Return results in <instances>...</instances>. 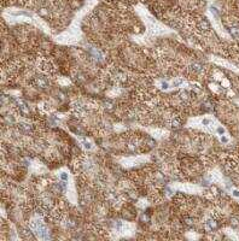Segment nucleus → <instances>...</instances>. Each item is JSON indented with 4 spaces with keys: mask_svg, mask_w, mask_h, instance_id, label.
<instances>
[{
    "mask_svg": "<svg viewBox=\"0 0 239 241\" xmlns=\"http://www.w3.org/2000/svg\"><path fill=\"white\" fill-rule=\"evenodd\" d=\"M17 129L18 131L21 133L23 135H30L34 131V128L32 124H29V123H25V122H21L17 124Z\"/></svg>",
    "mask_w": 239,
    "mask_h": 241,
    "instance_id": "obj_1",
    "label": "nucleus"
},
{
    "mask_svg": "<svg viewBox=\"0 0 239 241\" xmlns=\"http://www.w3.org/2000/svg\"><path fill=\"white\" fill-rule=\"evenodd\" d=\"M33 85L39 87V88H47L48 85H50V81L46 76H36V77H34V81H33Z\"/></svg>",
    "mask_w": 239,
    "mask_h": 241,
    "instance_id": "obj_2",
    "label": "nucleus"
},
{
    "mask_svg": "<svg viewBox=\"0 0 239 241\" xmlns=\"http://www.w3.org/2000/svg\"><path fill=\"white\" fill-rule=\"evenodd\" d=\"M17 112L21 116L23 117H27L29 115V109H28V106L24 104V102H19L18 106H17Z\"/></svg>",
    "mask_w": 239,
    "mask_h": 241,
    "instance_id": "obj_3",
    "label": "nucleus"
},
{
    "mask_svg": "<svg viewBox=\"0 0 239 241\" xmlns=\"http://www.w3.org/2000/svg\"><path fill=\"white\" fill-rule=\"evenodd\" d=\"M189 69H190L191 73H193V74H201L202 71H203V65L199 64V63H197V61H195V63H191L190 64Z\"/></svg>",
    "mask_w": 239,
    "mask_h": 241,
    "instance_id": "obj_4",
    "label": "nucleus"
},
{
    "mask_svg": "<svg viewBox=\"0 0 239 241\" xmlns=\"http://www.w3.org/2000/svg\"><path fill=\"white\" fill-rule=\"evenodd\" d=\"M216 227H217V224H216L215 221H213V219H209V221L205 222V229H207V232H211V230L216 229Z\"/></svg>",
    "mask_w": 239,
    "mask_h": 241,
    "instance_id": "obj_5",
    "label": "nucleus"
},
{
    "mask_svg": "<svg viewBox=\"0 0 239 241\" xmlns=\"http://www.w3.org/2000/svg\"><path fill=\"white\" fill-rule=\"evenodd\" d=\"M228 30H230V34H231L234 39H239V25H234V27H231Z\"/></svg>",
    "mask_w": 239,
    "mask_h": 241,
    "instance_id": "obj_6",
    "label": "nucleus"
},
{
    "mask_svg": "<svg viewBox=\"0 0 239 241\" xmlns=\"http://www.w3.org/2000/svg\"><path fill=\"white\" fill-rule=\"evenodd\" d=\"M82 146L86 148V150H91V148H92V145H91V142H88L87 140H82Z\"/></svg>",
    "mask_w": 239,
    "mask_h": 241,
    "instance_id": "obj_7",
    "label": "nucleus"
},
{
    "mask_svg": "<svg viewBox=\"0 0 239 241\" xmlns=\"http://www.w3.org/2000/svg\"><path fill=\"white\" fill-rule=\"evenodd\" d=\"M59 176H60V180H62V181H68V172L62 171Z\"/></svg>",
    "mask_w": 239,
    "mask_h": 241,
    "instance_id": "obj_8",
    "label": "nucleus"
}]
</instances>
